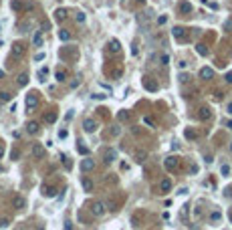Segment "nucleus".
<instances>
[{
    "instance_id": "nucleus-1",
    "label": "nucleus",
    "mask_w": 232,
    "mask_h": 230,
    "mask_svg": "<svg viewBox=\"0 0 232 230\" xmlns=\"http://www.w3.org/2000/svg\"><path fill=\"white\" fill-rule=\"evenodd\" d=\"M89 210H91L93 216H103L107 212V204H105V202H101V200H97V202H93V204H91Z\"/></svg>"
},
{
    "instance_id": "nucleus-2",
    "label": "nucleus",
    "mask_w": 232,
    "mask_h": 230,
    "mask_svg": "<svg viewBox=\"0 0 232 230\" xmlns=\"http://www.w3.org/2000/svg\"><path fill=\"white\" fill-rule=\"evenodd\" d=\"M24 53H26V47H24L22 43H14L12 44V57L14 59H20Z\"/></svg>"
},
{
    "instance_id": "nucleus-3",
    "label": "nucleus",
    "mask_w": 232,
    "mask_h": 230,
    "mask_svg": "<svg viewBox=\"0 0 232 230\" xmlns=\"http://www.w3.org/2000/svg\"><path fill=\"white\" fill-rule=\"evenodd\" d=\"M36 107H39V99H36V95H34V93H30V95L26 97V109H29V111H34Z\"/></svg>"
},
{
    "instance_id": "nucleus-4",
    "label": "nucleus",
    "mask_w": 232,
    "mask_h": 230,
    "mask_svg": "<svg viewBox=\"0 0 232 230\" xmlns=\"http://www.w3.org/2000/svg\"><path fill=\"white\" fill-rule=\"evenodd\" d=\"M81 170L83 172H91V170H95V162H93L91 158H85L81 162Z\"/></svg>"
},
{
    "instance_id": "nucleus-5",
    "label": "nucleus",
    "mask_w": 232,
    "mask_h": 230,
    "mask_svg": "<svg viewBox=\"0 0 232 230\" xmlns=\"http://www.w3.org/2000/svg\"><path fill=\"white\" fill-rule=\"evenodd\" d=\"M83 129L87 131V133H93V131L97 129V123L93 119H85V121H83Z\"/></svg>"
},
{
    "instance_id": "nucleus-6",
    "label": "nucleus",
    "mask_w": 232,
    "mask_h": 230,
    "mask_svg": "<svg viewBox=\"0 0 232 230\" xmlns=\"http://www.w3.org/2000/svg\"><path fill=\"white\" fill-rule=\"evenodd\" d=\"M32 155H34L36 159L44 158V148H43L40 144H34V145H32Z\"/></svg>"
},
{
    "instance_id": "nucleus-7",
    "label": "nucleus",
    "mask_w": 232,
    "mask_h": 230,
    "mask_svg": "<svg viewBox=\"0 0 232 230\" xmlns=\"http://www.w3.org/2000/svg\"><path fill=\"white\" fill-rule=\"evenodd\" d=\"M164 166H165V170H169V172H172V170H176V168H178V158H174V155H172V158H168L164 162Z\"/></svg>"
},
{
    "instance_id": "nucleus-8",
    "label": "nucleus",
    "mask_w": 232,
    "mask_h": 230,
    "mask_svg": "<svg viewBox=\"0 0 232 230\" xmlns=\"http://www.w3.org/2000/svg\"><path fill=\"white\" fill-rule=\"evenodd\" d=\"M12 206H14L16 210H22V208L26 206V202H24L22 196H14V198H12Z\"/></svg>"
},
{
    "instance_id": "nucleus-9",
    "label": "nucleus",
    "mask_w": 232,
    "mask_h": 230,
    "mask_svg": "<svg viewBox=\"0 0 232 230\" xmlns=\"http://www.w3.org/2000/svg\"><path fill=\"white\" fill-rule=\"evenodd\" d=\"M160 190L162 192H169L172 190V180H169V178H164V180L160 182Z\"/></svg>"
},
{
    "instance_id": "nucleus-10",
    "label": "nucleus",
    "mask_w": 232,
    "mask_h": 230,
    "mask_svg": "<svg viewBox=\"0 0 232 230\" xmlns=\"http://www.w3.org/2000/svg\"><path fill=\"white\" fill-rule=\"evenodd\" d=\"M55 18H57L59 22L67 20V10H65V8H57V10H55Z\"/></svg>"
},
{
    "instance_id": "nucleus-11",
    "label": "nucleus",
    "mask_w": 232,
    "mask_h": 230,
    "mask_svg": "<svg viewBox=\"0 0 232 230\" xmlns=\"http://www.w3.org/2000/svg\"><path fill=\"white\" fill-rule=\"evenodd\" d=\"M105 163H111V162H115V158H117V153H115V149H107L105 151Z\"/></svg>"
},
{
    "instance_id": "nucleus-12",
    "label": "nucleus",
    "mask_w": 232,
    "mask_h": 230,
    "mask_svg": "<svg viewBox=\"0 0 232 230\" xmlns=\"http://www.w3.org/2000/svg\"><path fill=\"white\" fill-rule=\"evenodd\" d=\"M32 43H34V47H43V30H36V33H34Z\"/></svg>"
},
{
    "instance_id": "nucleus-13",
    "label": "nucleus",
    "mask_w": 232,
    "mask_h": 230,
    "mask_svg": "<svg viewBox=\"0 0 232 230\" xmlns=\"http://www.w3.org/2000/svg\"><path fill=\"white\" fill-rule=\"evenodd\" d=\"M178 8H180V12H184V14H190V12H192V4H190V2H180Z\"/></svg>"
},
{
    "instance_id": "nucleus-14",
    "label": "nucleus",
    "mask_w": 232,
    "mask_h": 230,
    "mask_svg": "<svg viewBox=\"0 0 232 230\" xmlns=\"http://www.w3.org/2000/svg\"><path fill=\"white\" fill-rule=\"evenodd\" d=\"M200 77H202V79H212V77H214V71L210 67H204L202 71H200Z\"/></svg>"
},
{
    "instance_id": "nucleus-15",
    "label": "nucleus",
    "mask_w": 232,
    "mask_h": 230,
    "mask_svg": "<svg viewBox=\"0 0 232 230\" xmlns=\"http://www.w3.org/2000/svg\"><path fill=\"white\" fill-rule=\"evenodd\" d=\"M119 48H121L119 40H117V38H111V43H109V51H111V53H119Z\"/></svg>"
},
{
    "instance_id": "nucleus-16",
    "label": "nucleus",
    "mask_w": 232,
    "mask_h": 230,
    "mask_svg": "<svg viewBox=\"0 0 232 230\" xmlns=\"http://www.w3.org/2000/svg\"><path fill=\"white\" fill-rule=\"evenodd\" d=\"M26 131H29V133H39V123H36V121H30L29 125H26Z\"/></svg>"
},
{
    "instance_id": "nucleus-17",
    "label": "nucleus",
    "mask_w": 232,
    "mask_h": 230,
    "mask_svg": "<svg viewBox=\"0 0 232 230\" xmlns=\"http://www.w3.org/2000/svg\"><path fill=\"white\" fill-rule=\"evenodd\" d=\"M83 190H85V192H93V180L83 178Z\"/></svg>"
},
{
    "instance_id": "nucleus-18",
    "label": "nucleus",
    "mask_w": 232,
    "mask_h": 230,
    "mask_svg": "<svg viewBox=\"0 0 232 230\" xmlns=\"http://www.w3.org/2000/svg\"><path fill=\"white\" fill-rule=\"evenodd\" d=\"M59 38H61L63 43H67V40H71V33H69V30H59Z\"/></svg>"
},
{
    "instance_id": "nucleus-19",
    "label": "nucleus",
    "mask_w": 232,
    "mask_h": 230,
    "mask_svg": "<svg viewBox=\"0 0 232 230\" xmlns=\"http://www.w3.org/2000/svg\"><path fill=\"white\" fill-rule=\"evenodd\" d=\"M172 34H174L176 38H184V29H182V26H174Z\"/></svg>"
},
{
    "instance_id": "nucleus-20",
    "label": "nucleus",
    "mask_w": 232,
    "mask_h": 230,
    "mask_svg": "<svg viewBox=\"0 0 232 230\" xmlns=\"http://www.w3.org/2000/svg\"><path fill=\"white\" fill-rule=\"evenodd\" d=\"M43 194H44L47 198H55V196H57V190H55V188H44Z\"/></svg>"
},
{
    "instance_id": "nucleus-21",
    "label": "nucleus",
    "mask_w": 232,
    "mask_h": 230,
    "mask_svg": "<svg viewBox=\"0 0 232 230\" xmlns=\"http://www.w3.org/2000/svg\"><path fill=\"white\" fill-rule=\"evenodd\" d=\"M44 121H47V123H55V121H57V113H53V111L47 113L44 115Z\"/></svg>"
},
{
    "instance_id": "nucleus-22",
    "label": "nucleus",
    "mask_w": 232,
    "mask_h": 230,
    "mask_svg": "<svg viewBox=\"0 0 232 230\" xmlns=\"http://www.w3.org/2000/svg\"><path fill=\"white\" fill-rule=\"evenodd\" d=\"M47 75H48V69L47 67L39 69V81H44V79H47Z\"/></svg>"
},
{
    "instance_id": "nucleus-23",
    "label": "nucleus",
    "mask_w": 232,
    "mask_h": 230,
    "mask_svg": "<svg viewBox=\"0 0 232 230\" xmlns=\"http://www.w3.org/2000/svg\"><path fill=\"white\" fill-rule=\"evenodd\" d=\"M210 117V109L208 107H202V109H200V119H208Z\"/></svg>"
},
{
    "instance_id": "nucleus-24",
    "label": "nucleus",
    "mask_w": 232,
    "mask_h": 230,
    "mask_svg": "<svg viewBox=\"0 0 232 230\" xmlns=\"http://www.w3.org/2000/svg\"><path fill=\"white\" fill-rule=\"evenodd\" d=\"M26 83H29V75H26V73H22V75L18 77V85H20V87H24Z\"/></svg>"
},
{
    "instance_id": "nucleus-25",
    "label": "nucleus",
    "mask_w": 232,
    "mask_h": 230,
    "mask_svg": "<svg viewBox=\"0 0 232 230\" xmlns=\"http://www.w3.org/2000/svg\"><path fill=\"white\" fill-rule=\"evenodd\" d=\"M220 218H222V214H220L218 210H214L212 214H210V220H212V222H220Z\"/></svg>"
},
{
    "instance_id": "nucleus-26",
    "label": "nucleus",
    "mask_w": 232,
    "mask_h": 230,
    "mask_svg": "<svg viewBox=\"0 0 232 230\" xmlns=\"http://www.w3.org/2000/svg\"><path fill=\"white\" fill-rule=\"evenodd\" d=\"M145 158H147V153H145V151H137V153H135V159H137V162H139V163L143 162Z\"/></svg>"
},
{
    "instance_id": "nucleus-27",
    "label": "nucleus",
    "mask_w": 232,
    "mask_h": 230,
    "mask_svg": "<svg viewBox=\"0 0 232 230\" xmlns=\"http://www.w3.org/2000/svg\"><path fill=\"white\" fill-rule=\"evenodd\" d=\"M160 61H162V65H164V67H165V65H169V55L164 53V55L160 57Z\"/></svg>"
},
{
    "instance_id": "nucleus-28",
    "label": "nucleus",
    "mask_w": 232,
    "mask_h": 230,
    "mask_svg": "<svg viewBox=\"0 0 232 230\" xmlns=\"http://www.w3.org/2000/svg\"><path fill=\"white\" fill-rule=\"evenodd\" d=\"M10 97H12V95H10L8 91H2V93H0V101H10Z\"/></svg>"
},
{
    "instance_id": "nucleus-29",
    "label": "nucleus",
    "mask_w": 232,
    "mask_h": 230,
    "mask_svg": "<svg viewBox=\"0 0 232 230\" xmlns=\"http://www.w3.org/2000/svg\"><path fill=\"white\" fill-rule=\"evenodd\" d=\"M220 172H222V176H228V174H230V166H228V163H224L222 168H220Z\"/></svg>"
},
{
    "instance_id": "nucleus-30",
    "label": "nucleus",
    "mask_w": 232,
    "mask_h": 230,
    "mask_svg": "<svg viewBox=\"0 0 232 230\" xmlns=\"http://www.w3.org/2000/svg\"><path fill=\"white\" fill-rule=\"evenodd\" d=\"M196 51H198L200 55H208V51H206V47H204V44H198V47H196Z\"/></svg>"
},
{
    "instance_id": "nucleus-31",
    "label": "nucleus",
    "mask_w": 232,
    "mask_h": 230,
    "mask_svg": "<svg viewBox=\"0 0 232 230\" xmlns=\"http://www.w3.org/2000/svg\"><path fill=\"white\" fill-rule=\"evenodd\" d=\"M65 77H67V75H65V71H59V73H57V81H59V83H63V81H65Z\"/></svg>"
},
{
    "instance_id": "nucleus-32",
    "label": "nucleus",
    "mask_w": 232,
    "mask_h": 230,
    "mask_svg": "<svg viewBox=\"0 0 232 230\" xmlns=\"http://www.w3.org/2000/svg\"><path fill=\"white\" fill-rule=\"evenodd\" d=\"M145 87H147L150 91H155V89H158V85H154V83H150L147 79H145Z\"/></svg>"
},
{
    "instance_id": "nucleus-33",
    "label": "nucleus",
    "mask_w": 232,
    "mask_h": 230,
    "mask_svg": "<svg viewBox=\"0 0 232 230\" xmlns=\"http://www.w3.org/2000/svg\"><path fill=\"white\" fill-rule=\"evenodd\" d=\"M75 18H77V22H85V14H83V12H77Z\"/></svg>"
},
{
    "instance_id": "nucleus-34",
    "label": "nucleus",
    "mask_w": 232,
    "mask_h": 230,
    "mask_svg": "<svg viewBox=\"0 0 232 230\" xmlns=\"http://www.w3.org/2000/svg\"><path fill=\"white\" fill-rule=\"evenodd\" d=\"M224 30H232V18H228L226 22H224Z\"/></svg>"
},
{
    "instance_id": "nucleus-35",
    "label": "nucleus",
    "mask_w": 232,
    "mask_h": 230,
    "mask_svg": "<svg viewBox=\"0 0 232 230\" xmlns=\"http://www.w3.org/2000/svg\"><path fill=\"white\" fill-rule=\"evenodd\" d=\"M10 6H12V8H14V10H20V8H22V4H20L18 0H14V2H12V4H10Z\"/></svg>"
},
{
    "instance_id": "nucleus-36",
    "label": "nucleus",
    "mask_w": 232,
    "mask_h": 230,
    "mask_svg": "<svg viewBox=\"0 0 232 230\" xmlns=\"http://www.w3.org/2000/svg\"><path fill=\"white\" fill-rule=\"evenodd\" d=\"M67 135H69L67 129H61V131H59V137H61V139H67Z\"/></svg>"
},
{
    "instance_id": "nucleus-37",
    "label": "nucleus",
    "mask_w": 232,
    "mask_h": 230,
    "mask_svg": "<svg viewBox=\"0 0 232 230\" xmlns=\"http://www.w3.org/2000/svg\"><path fill=\"white\" fill-rule=\"evenodd\" d=\"M119 119L123 121V119H129V113H127V111H121L119 113Z\"/></svg>"
},
{
    "instance_id": "nucleus-38",
    "label": "nucleus",
    "mask_w": 232,
    "mask_h": 230,
    "mask_svg": "<svg viewBox=\"0 0 232 230\" xmlns=\"http://www.w3.org/2000/svg\"><path fill=\"white\" fill-rule=\"evenodd\" d=\"M178 79H180V81H182V83H188V79H190V77L186 75V73H182V75H180Z\"/></svg>"
},
{
    "instance_id": "nucleus-39",
    "label": "nucleus",
    "mask_w": 232,
    "mask_h": 230,
    "mask_svg": "<svg viewBox=\"0 0 232 230\" xmlns=\"http://www.w3.org/2000/svg\"><path fill=\"white\" fill-rule=\"evenodd\" d=\"M79 153H83V155H87V153H89V149L85 148V145H79Z\"/></svg>"
},
{
    "instance_id": "nucleus-40",
    "label": "nucleus",
    "mask_w": 232,
    "mask_h": 230,
    "mask_svg": "<svg viewBox=\"0 0 232 230\" xmlns=\"http://www.w3.org/2000/svg\"><path fill=\"white\" fill-rule=\"evenodd\" d=\"M107 95H103V93H95V95H93V99H97V101H101V99H105Z\"/></svg>"
},
{
    "instance_id": "nucleus-41",
    "label": "nucleus",
    "mask_w": 232,
    "mask_h": 230,
    "mask_svg": "<svg viewBox=\"0 0 232 230\" xmlns=\"http://www.w3.org/2000/svg\"><path fill=\"white\" fill-rule=\"evenodd\" d=\"M165 22H168V16H160V18H158V24H160V26L165 24Z\"/></svg>"
},
{
    "instance_id": "nucleus-42",
    "label": "nucleus",
    "mask_w": 232,
    "mask_h": 230,
    "mask_svg": "<svg viewBox=\"0 0 232 230\" xmlns=\"http://www.w3.org/2000/svg\"><path fill=\"white\" fill-rule=\"evenodd\" d=\"M18 155H20V151H18V149H12V151H10V158H18Z\"/></svg>"
},
{
    "instance_id": "nucleus-43",
    "label": "nucleus",
    "mask_w": 232,
    "mask_h": 230,
    "mask_svg": "<svg viewBox=\"0 0 232 230\" xmlns=\"http://www.w3.org/2000/svg\"><path fill=\"white\" fill-rule=\"evenodd\" d=\"M8 224H10V222L6 220V218H2V220H0V228H6V226H8Z\"/></svg>"
},
{
    "instance_id": "nucleus-44",
    "label": "nucleus",
    "mask_w": 232,
    "mask_h": 230,
    "mask_svg": "<svg viewBox=\"0 0 232 230\" xmlns=\"http://www.w3.org/2000/svg\"><path fill=\"white\" fill-rule=\"evenodd\" d=\"M143 123H147L150 127H154V121H151V117H143Z\"/></svg>"
},
{
    "instance_id": "nucleus-45",
    "label": "nucleus",
    "mask_w": 232,
    "mask_h": 230,
    "mask_svg": "<svg viewBox=\"0 0 232 230\" xmlns=\"http://www.w3.org/2000/svg\"><path fill=\"white\" fill-rule=\"evenodd\" d=\"M43 59H44V53H36L34 55V61H43Z\"/></svg>"
},
{
    "instance_id": "nucleus-46",
    "label": "nucleus",
    "mask_w": 232,
    "mask_h": 230,
    "mask_svg": "<svg viewBox=\"0 0 232 230\" xmlns=\"http://www.w3.org/2000/svg\"><path fill=\"white\" fill-rule=\"evenodd\" d=\"M65 230H73V222H69V220L65 222Z\"/></svg>"
},
{
    "instance_id": "nucleus-47",
    "label": "nucleus",
    "mask_w": 232,
    "mask_h": 230,
    "mask_svg": "<svg viewBox=\"0 0 232 230\" xmlns=\"http://www.w3.org/2000/svg\"><path fill=\"white\" fill-rule=\"evenodd\" d=\"M178 67H180V69H186V67H188V63H186V61H180Z\"/></svg>"
},
{
    "instance_id": "nucleus-48",
    "label": "nucleus",
    "mask_w": 232,
    "mask_h": 230,
    "mask_svg": "<svg viewBox=\"0 0 232 230\" xmlns=\"http://www.w3.org/2000/svg\"><path fill=\"white\" fill-rule=\"evenodd\" d=\"M224 79H226V83H232V73H226V77H224Z\"/></svg>"
},
{
    "instance_id": "nucleus-49",
    "label": "nucleus",
    "mask_w": 232,
    "mask_h": 230,
    "mask_svg": "<svg viewBox=\"0 0 232 230\" xmlns=\"http://www.w3.org/2000/svg\"><path fill=\"white\" fill-rule=\"evenodd\" d=\"M226 113L232 115V103H228V105H226Z\"/></svg>"
},
{
    "instance_id": "nucleus-50",
    "label": "nucleus",
    "mask_w": 232,
    "mask_h": 230,
    "mask_svg": "<svg viewBox=\"0 0 232 230\" xmlns=\"http://www.w3.org/2000/svg\"><path fill=\"white\" fill-rule=\"evenodd\" d=\"M226 127H228V129H232V119H230V121H226Z\"/></svg>"
},
{
    "instance_id": "nucleus-51",
    "label": "nucleus",
    "mask_w": 232,
    "mask_h": 230,
    "mask_svg": "<svg viewBox=\"0 0 232 230\" xmlns=\"http://www.w3.org/2000/svg\"><path fill=\"white\" fill-rule=\"evenodd\" d=\"M2 77H4V71H2V69H0V79H2Z\"/></svg>"
},
{
    "instance_id": "nucleus-52",
    "label": "nucleus",
    "mask_w": 232,
    "mask_h": 230,
    "mask_svg": "<svg viewBox=\"0 0 232 230\" xmlns=\"http://www.w3.org/2000/svg\"><path fill=\"white\" fill-rule=\"evenodd\" d=\"M2 151H4V149H2V148H0V155H2Z\"/></svg>"
},
{
    "instance_id": "nucleus-53",
    "label": "nucleus",
    "mask_w": 232,
    "mask_h": 230,
    "mask_svg": "<svg viewBox=\"0 0 232 230\" xmlns=\"http://www.w3.org/2000/svg\"><path fill=\"white\" fill-rule=\"evenodd\" d=\"M230 222H232V212H230Z\"/></svg>"
},
{
    "instance_id": "nucleus-54",
    "label": "nucleus",
    "mask_w": 232,
    "mask_h": 230,
    "mask_svg": "<svg viewBox=\"0 0 232 230\" xmlns=\"http://www.w3.org/2000/svg\"><path fill=\"white\" fill-rule=\"evenodd\" d=\"M137 2H145V0H137Z\"/></svg>"
},
{
    "instance_id": "nucleus-55",
    "label": "nucleus",
    "mask_w": 232,
    "mask_h": 230,
    "mask_svg": "<svg viewBox=\"0 0 232 230\" xmlns=\"http://www.w3.org/2000/svg\"><path fill=\"white\" fill-rule=\"evenodd\" d=\"M230 151H232V144H230Z\"/></svg>"
},
{
    "instance_id": "nucleus-56",
    "label": "nucleus",
    "mask_w": 232,
    "mask_h": 230,
    "mask_svg": "<svg viewBox=\"0 0 232 230\" xmlns=\"http://www.w3.org/2000/svg\"><path fill=\"white\" fill-rule=\"evenodd\" d=\"M0 170H2V166H0Z\"/></svg>"
},
{
    "instance_id": "nucleus-57",
    "label": "nucleus",
    "mask_w": 232,
    "mask_h": 230,
    "mask_svg": "<svg viewBox=\"0 0 232 230\" xmlns=\"http://www.w3.org/2000/svg\"><path fill=\"white\" fill-rule=\"evenodd\" d=\"M0 26H2V24H0Z\"/></svg>"
}]
</instances>
